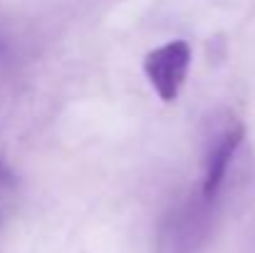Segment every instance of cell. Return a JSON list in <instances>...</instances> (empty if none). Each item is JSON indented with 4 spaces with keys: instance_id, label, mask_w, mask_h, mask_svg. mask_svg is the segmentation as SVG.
<instances>
[{
    "instance_id": "obj_1",
    "label": "cell",
    "mask_w": 255,
    "mask_h": 253,
    "mask_svg": "<svg viewBox=\"0 0 255 253\" xmlns=\"http://www.w3.org/2000/svg\"><path fill=\"white\" fill-rule=\"evenodd\" d=\"M243 137H246V129L236 117H228L226 122L216 124V129L211 132L206 142V152H203V176L198 186V194L206 201H213V204L218 201L231 164L243 144Z\"/></svg>"
},
{
    "instance_id": "obj_2",
    "label": "cell",
    "mask_w": 255,
    "mask_h": 253,
    "mask_svg": "<svg viewBox=\"0 0 255 253\" xmlns=\"http://www.w3.org/2000/svg\"><path fill=\"white\" fill-rule=\"evenodd\" d=\"M191 47L186 40H171L154 47L144 57V75L161 102H173L181 94V87L188 77Z\"/></svg>"
},
{
    "instance_id": "obj_3",
    "label": "cell",
    "mask_w": 255,
    "mask_h": 253,
    "mask_svg": "<svg viewBox=\"0 0 255 253\" xmlns=\"http://www.w3.org/2000/svg\"><path fill=\"white\" fill-rule=\"evenodd\" d=\"M12 181V176H10V171L0 164V184H10Z\"/></svg>"
},
{
    "instance_id": "obj_4",
    "label": "cell",
    "mask_w": 255,
    "mask_h": 253,
    "mask_svg": "<svg viewBox=\"0 0 255 253\" xmlns=\"http://www.w3.org/2000/svg\"><path fill=\"white\" fill-rule=\"evenodd\" d=\"M5 55H7V50H5V45H2V40H0V60H2Z\"/></svg>"
}]
</instances>
